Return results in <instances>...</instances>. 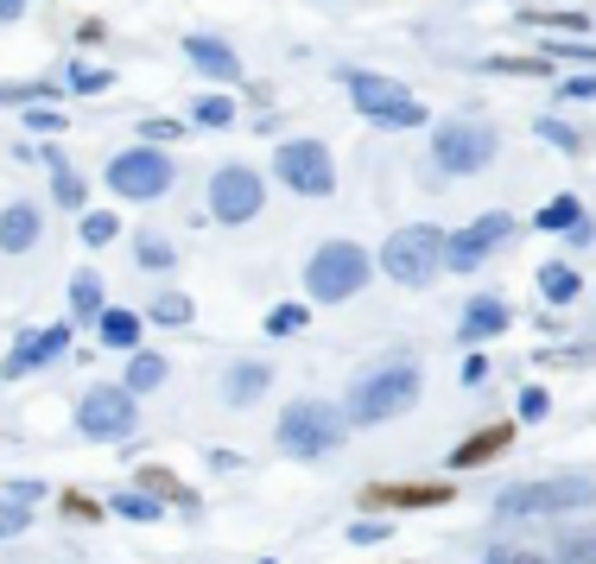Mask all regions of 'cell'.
<instances>
[{
  "label": "cell",
  "mask_w": 596,
  "mask_h": 564,
  "mask_svg": "<svg viewBox=\"0 0 596 564\" xmlns=\"http://www.w3.org/2000/svg\"><path fill=\"white\" fill-rule=\"evenodd\" d=\"M260 204H267V184H260L254 165H223V172L209 178V216H216V223L241 229V223L260 216Z\"/></svg>",
  "instance_id": "cell-11"
},
{
  "label": "cell",
  "mask_w": 596,
  "mask_h": 564,
  "mask_svg": "<svg viewBox=\"0 0 596 564\" xmlns=\"http://www.w3.org/2000/svg\"><path fill=\"white\" fill-rule=\"evenodd\" d=\"M159 381H165V356H153V349H128V387L133 393H153Z\"/></svg>",
  "instance_id": "cell-25"
},
{
  "label": "cell",
  "mask_w": 596,
  "mask_h": 564,
  "mask_svg": "<svg viewBox=\"0 0 596 564\" xmlns=\"http://www.w3.org/2000/svg\"><path fill=\"white\" fill-rule=\"evenodd\" d=\"M305 324H312V311L305 305H280L273 317H267V336H299Z\"/></svg>",
  "instance_id": "cell-34"
},
{
  "label": "cell",
  "mask_w": 596,
  "mask_h": 564,
  "mask_svg": "<svg viewBox=\"0 0 596 564\" xmlns=\"http://www.w3.org/2000/svg\"><path fill=\"white\" fill-rule=\"evenodd\" d=\"M343 432H349V419H343V406H330V400H292V406L280 412V451L285 457H330L343 444Z\"/></svg>",
  "instance_id": "cell-4"
},
{
  "label": "cell",
  "mask_w": 596,
  "mask_h": 564,
  "mask_svg": "<svg viewBox=\"0 0 596 564\" xmlns=\"http://www.w3.org/2000/svg\"><path fill=\"white\" fill-rule=\"evenodd\" d=\"M559 558H577V564H596V539H565Z\"/></svg>",
  "instance_id": "cell-43"
},
{
  "label": "cell",
  "mask_w": 596,
  "mask_h": 564,
  "mask_svg": "<svg viewBox=\"0 0 596 564\" xmlns=\"http://www.w3.org/2000/svg\"><path fill=\"white\" fill-rule=\"evenodd\" d=\"M508 324H514V311L501 305L495 292H476V299L464 305V324H457V336H464V343H489V336H501Z\"/></svg>",
  "instance_id": "cell-14"
},
{
  "label": "cell",
  "mask_w": 596,
  "mask_h": 564,
  "mask_svg": "<svg viewBox=\"0 0 596 564\" xmlns=\"http://www.w3.org/2000/svg\"><path fill=\"white\" fill-rule=\"evenodd\" d=\"M57 89H45V83H7L0 89V102H13V108H32V102H52Z\"/></svg>",
  "instance_id": "cell-36"
},
{
  "label": "cell",
  "mask_w": 596,
  "mask_h": 564,
  "mask_svg": "<svg viewBox=\"0 0 596 564\" xmlns=\"http://www.w3.org/2000/svg\"><path fill=\"white\" fill-rule=\"evenodd\" d=\"M20 13H26V0H0V26H13Z\"/></svg>",
  "instance_id": "cell-47"
},
{
  "label": "cell",
  "mask_w": 596,
  "mask_h": 564,
  "mask_svg": "<svg viewBox=\"0 0 596 564\" xmlns=\"http://www.w3.org/2000/svg\"><path fill=\"white\" fill-rule=\"evenodd\" d=\"M545 406H552V393H545V387H527V393H520V419H527V425L545 419Z\"/></svg>",
  "instance_id": "cell-40"
},
{
  "label": "cell",
  "mask_w": 596,
  "mask_h": 564,
  "mask_svg": "<svg viewBox=\"0 0 596 564\" xmlns=\"http://www.w3.org/2000/svg\"><path fill=\"white\" fill-rule=\"evenodd\" d=\"M0 533H7V527H0Z\"/></svg>",
  "instance_id": "cell-48"
},
{
  "label": "cell",
  "mask_w": 596,
  "mask_h": 564,
  "mask_svg": "<svg viewBox=\"0 0 596 564\" xmlns=\"http://www.w3.org/2000/svg\"><path fill=\"white\" fill-rule=\"evenodd\" d=\"M147 317H153V324H191V299H184V292H159Z\"/></svg>",
  "instance_id": "cell-32"
},
{
  "label": "cell",
  "mask_w": 596,
  "mask_h": 564,
  "mask_svg": "<svg viewBox=\"0 0 596 564\" xmlns=\"http://www.w3.org/2000/svg\"><path fill=\"white\" fill-rule=\"evenodd\" d=\"M26 248H39V209L7 204L0 209V254H26Z\"/></svg>",
  "instance_id": "cell-18"
},
{
  "label": "cell",
  "mask_w": 596,
  "mask_h": 564,
  "mask_svg": "<svg viewBox=\"0 0 596 564\" xmlns=\"http://www.w3.org/2000/svg\"><path fill=\"white\" fill-rule=\"evenodd\" d=\"M184 57L216 83H241V57H235L223 39H209V32H191V39H184Z\"/></svg>",
  "instance_id": "cell-15"
},
{
  "label": "cell",
  "mask_w": 596,
  "mask_h": 564,
  "mask_svg": "<svg viewBox=\"0 0 596 564\" xmlns=\"http://www.w3.org/2000/svg\"><path fill=\"white\" fill-rule=\"evenodd\" d=\"M229 121H235L229 96H204V102H197V128H229Z\"/></svg>",
  "instance_id": "cell-35"
},
{
  "label": "cell",
  "mask_w": 596,
  "mask_h": 564,
  "mask_svg": "<svg viewBox=\"0 0 596 564\" xmlns=\"http://www.w3.org/2000/svg\"><path fill=\"white\" fill-rule=\"evenodd\" d=\"M596 508V482L590 476H552V482H520L508 488L495 513L501 520H559V513H584Z\"/></svg>",
  "instance_id": "cell-3"
},
{
  "label": "cell",
  "mask_w": 596,
  "mask_h": 564,
  "mask_svg": "<svg viewBox=\"0 0 596 564\" xmlns=\"http://www.w3.org/2000/svg\"><path fill=\"white\" fill-rule=\"evenodd\" d=\"M343 89H349V102L362 108L375 128H425V102L407 96L393 77L381 70H343Z\"/></svg>",
  "instance_id": "cell-6"
},
{
  "label": "cell",
  "mask_w": 596,
  "mask_h": 564,
  "mask_svg": "<svg viewBox=\"0 0 596 564\" xmlns=\"http://www.w3.org/2000/svg\"><path fill=\"white\" fill-rule=\"evenodd\" d=\"M501 241H514V216H508V209H495V216H483V223L444 235V267H451V273H476Z\"/></svg>",
  "instance_id": "cell-12"
},
{
  "label": "cell",
  "mask_w": 596,
  "mask_h": 564,
  "mask_svg": "<svg viewBox=\"0 0 596 564\" xmlns=\"http://www.w3.org/2000/svg\"><path fill=\"white\" fill-rule=\"evenodd\" d=\"M520 26H540V32H590V13H552V7H527Z\"/></svg>",
  "instance_id": "cell-26"
},
{
  "label": "cell",
  "mask_w": 596,
  "mask_h": 564,
  "mask_svg": "<svg viewBox=\"0 0 596 564\" xmlns=\"http://www.w3.org/2000/svg\"><path fill=\"white\" fill-rule=\"evenodd\" d=\"M577 216H584V209H577V197H552V204H545L540 216H533V223H540L545 235H565L571 223H577Z\"/></svg>",
  "instance_id": "cell-30"
},
{
  "label": "cell",
  "mask_w": 596,
  "mask_h": 564,
  "mask_svg": "<svg viewBox=\"0 0 596 564\" xmlns=\"http://www.w3.org/2000/svg\"><path fill=\"white\" fill-rule=\"evenodd\" d=\"M133 260H140V273H165V267L178 260V248H172L165 235H140V241H133Z\"/></svg>",
  "instance_id": "cell-27"
},
{
  "label": "cell",
  "mask_w": 596,
  "mask_h": 564,
  "mask_svg": "<svg viewBox=\"0 0 596 564\" xmlns=\"http://www.w3.org/2000/svg\"><path fill=\"white\" fill-rule=\"evenodd\" d=\"M540 292H545V305H552V311L571 305V299H577V273H571L565 260H545V267H540Z\"/></svg>",
  "instance_id": "cell-23"
},
{
  "label": "cell",
  "mask_w": 596,
  "mask_h": 564,
  "mask_svg": "<svg viewBox=\"0 0 596 564\" xmlns=\"http://www.w3.org/2000/svg\"><path fill=\"white\" fill-rule=\"evenodd\" d=\"M267 381H273V368H267V361H235L229 375H223V406L248 412L260 393H267Z\"/></svg>",
  "instance_id": "cell-17"
},
{
  "label": "cell",
  "mask_w": 596,
  "mask_h": 564,
  "mask_svg": "<svg viewBox=\"0 0 596 564\" xmlns=\"http://www.w3.org/2000/svg\"><path fill=\"white\" fill-rule=\"evenodd\" d=\"M545 57H571V64H596V45H545Z\"/></svg>",
  "instance_id": "cell-44"
},
{
  "label": "cell",
  "mask_w": 596,
  "mask_h": 564,
  "mask_svg": "<svg viewBox=\"0 0 596 564\" xmlns=\"http://www.w3.org/2000/svg\"><path fill=\"white\" fill-rule=\"evenodd\" d=\"M413 400H419V361L413 356H388V361H375L368 375L349 381V393H343V419H349V425H388V419H400V412H413Z\"/></svg>",
  "instance_id": "cell-1"
},
{
  "label": "cell",
  "mask_w": 596,
  "mask_h": 564,
  "mask_svg": "<svg viewBox=\"0 0 596 564\" xmlns=\"http://www.w3.org/2000/svg\"><path fill=\"white\" fill-rule=\"evenodd\" d=\"M444 501H457V488L451 482H368L362 488V508H444Z\"/></svg>",
  "instance_id": "cell-13"
},
{
  "label": "cell",
  "mask_w": 596,
  "mask_h": 564,
  "mask_svg": "<svg viewBox=\"0 0 596 564\" xmlns=\"http://www.w3.org/2000/svg\"><path fill=\"white\" fill-rule=\"evenodd\" d=\"M26 128L32 133H57V128H64V115H57V108H45V102H32L26 108Z\"/></svg>",
  "instance_id": "cell-39"
},
{
  "label": "cell",
  "mask_w": 596,
  "mask_h": 564,
  "mask_svg": "<svg viewBox=\"0 0 596 564\" xmlns=\"http://www.w3.org/2000/svg\"><path fill=\"white\" fill-rule=\"evenodd\" d=\"M159 508H165V501H159L153 488H140V495H115V513H128V520H159Z\"/></svg>",
  "instance_id": "cell-33"
},
{
  "label": "cell",
  "mask_w": 596,
  "mask_h": 564,
  "mask_svg": "<svg viewBox=\"0 0 596 564\" xmlns=\"http://www.w3.org/2000/svg\"><path fill=\"white\" fill-rule=\"evenodd\" d=\"M540 140L545 147H559V153H571V159L584 153V133H571L565 121H552V115H540Z\"/></svg>",
  "instance_id": "cell-31"
},
{
  "label": "cell",
  "mask_w": 596,
  "mask_h": 564,
  "mask_svg": "<svg viewBox=\"0 0 596 564\" xmlns=\"http://www.w3.org/2000/svg\"><path fill=\"white\" fill-rule=\"evenodd\" d=\"M71 317H77V324H96V317H102V280H96V273H77V280H71Z\"/></svg>",
  "instance_id": "cell-24"
},
{
  "label": "cell",
  "mask_w": 596,
  "mask_h": 564,
  "mask_svg": "<svg viewBox=\"0 0 596 564\" xmlns=\"http://www.w3.org/2000/svg\"><path fill=\"white\" fill-rule=\"evenodd\" d=\"M140 140L165 147V140H184V128H178V121H147V128H140Z\"/></svg>",
  "instance_id": "cell-41"
},
{
  "label": "cell",
  "mask_w": 596,
  "mask_h": 564,
  "mask_svg": "<svg viewBox=\"0 0 596 564\" xmlns=\"http://www.w3.org/2000/svg\"><path fill=\"white\" fill-rule=\"evenodd\" d=\"M140 488H153L159 501H172V508H197V488H184L178 476H172V469H140Z\"/></svg>",
  "instance_id": "cell-22"
},
{
  "label": "cell",
  "mask_w": 596,
  "mask_h": 564,
  "mask_svg": "<svg viewBox=\"0 0 596 564\" xmlns=\"http://www.w3.org/2000/svg\"><path fill=\"white\" fill-rule=\"evenodd\" d=\"M464 381H469V387L489 381V356H469V361H464Z\"/></svg>",
  "instance_id": "cell-45"
},
{
  "label": "cell",
  "mask_w": 596,
  "mask_h": 564,
  "mask_svg": "<svg viewBox=\"0 0 596 564\" xmlns=\"http://www.w3.org/2000/svg\"><path fill=\"white\" fill-rule=\"evenodd\" d=\"M273 172H280V184L299 191V197H330V191H337V159H330L324 140H280Z\"/></svg>",
  "instance_id": "cell-10"
},
{
  "label": "cell",
  "mask_w": 596,
  "mask_h": 564,
  "mask_svg": "<svg viewBox=\"0 0 596 564\" xmlns=\"http://www.w3.org/2000/svg\"><path fill=\"white\" fill-rule=\"evenodd\" d=\"M495 153H501V133L489 121H444L438 140H432V165L451 172V178H469V172L495 165Z\"/></svg>",
  "instance_id": "cell-8"
},
{
  "label": "cell",
  "mask_w": 596,
  "mask_h": 564,
  "mask_svg": "<svg viewBox=\"0 0 596 564\" xmlns=\"http://www.w3.org/2000/svg\"><path fill=\"white\" fill-rule=\"evenodd\" d=\"M133 425H140V400H133V387H89L77 400V432L96 437V444H115V437H133Z\"/></svg>",
  "instance_id": "cell-9"
},
{
  "label": "cell",
  "mask_w": 596,
  "mask_h": 564,
  "mask_svg": "<svg viewBox=\"0 0 596 564\" xmlns=\"http://www.w3.org/2000/svg\"><path fill=\"white\" fill-rule=\"evenodd\" d=\"M559 96H565V102H596V70H584V77H565V83H559Z\"/></svg>",
  "instance_id": "cell-38"
},
{
  "label": "cell",
  "mask_w": 596,
  "mask_h": 564,
  "mask_svg": "<svg viewBox=\"0 0 596 564\" xmlns=\"http://www.w3.org/2000/svg\"><path fill=\"white\" fill-rule=\"evenodd\" d=\"M108 191L128 197V204H153V197H165V191H172V159H165V147L140 140V147H128V153H115L108 159Z\"/></svg>",
  "instance_id": "cell-7"
},
{
  "label": "cell",
  "mask_w": 596,
  "mask_h": 564,
  "mask_svg": "<svg viewBox=\"0 0 596 564\" xmlns=\"http://www.w3.org/2000/svg\"><path fill=\"white\" fill-rule=\"evenodd\" d=\"M64 508L77 513V520H89V513H102V508H96V501H83V495H64Z\"/></svg>",
  "instance_id": "cell-46"
},
{
  "label": "cell",
  "mask_w": 596,
  "mask_h": 564,
  "mask_svg": "<svg viewBox=\"0 0 596 564\" xmlns=\"http://www.w3.org/2000/svg\"><path fill=\"white\" fill-rule=\"evenodd\" d=\"M375 273V260L356 248V241H324L305 267V292H312L317 305H343V299H356Z\"/></svg>",
  "instance_id": "cell-5"
},
{
  "label": "cell",
  "mask_w": 596,
  "mask_h": 564,
  "mask_svg": "<svg viewBox=\"0 0 596 564\" xmlns=\"http://www.w3.org/2000/svg\"><path fill=\"white\" fill-rule=\"evenodd\" d=\"M71 89H83V96H102V89H108V70H89V64H71Z\"/></svg>",
  "instance_id": "cell-37"
},
{
  "label": "cell",
  "mask_w": 596,
  "mask_h": 564,
  "mask_svg": "<svg viewBox=\"0 0 596 564\" xmlns=\"http://www.w3.org/2000/svg\"><path fill=\"white\" fill-rule=\"evenodd\" d=\"M77 235L89 241V248H102V241H115V235H121V223H115V209H83Z\"/></svg>",
  "instance_id": "cell-28"
},
{
  "label": "cell",
  "mask_w": 596,
  "mask_h": 564,
  "mask_svg": "<svg viewBox=\"0 0 596 564\" xmlns=\"http://www.w3.org/2000/svg\"><path fill=\"white\" fill-rule=\"evenodd\" d=\"M381 273H388L393 285H407V292L432 285L444 273V229H432V223L393 229L388 241H381Z\"/></svg>",
  "instance_id": "cell-2"
},
{
  "label": "cell",
  "mask_w": 596,
  "mask_h": 564,
  "mask_svg": "<svg viewBox=\"0 0 596 564\" xmlns=\"http://www.w3.org/2000/svg\"><path fill=\"white\" fill-rule=\"evenodd\" d=\"M96 336H102L108 349H140V317L133 311H115V305H102V317H96Z\"/></svg>",
  "instance_id": "cell-20"
},
{
  "label": "cell",
  "mask_w": 596,
  "mask_h": 564,
  "mask_svg": "<svg viewBox=\"0 0 596 564\" xmlns=\"http://www.w3.org/2000/svg\"><path fill=\"white\" fill-rule=\"evenodd\" d=\"M514 444V425L501 419V425H483V432H469L457 451H451V469H483V463H495L501 451Z\"/></svg>",
  "instance_id": "cell-16"
},
{
  "label": "cell",
  "mask_w": 596,
  "mask_h": 564,
  "mask_svg": "<svg viewBox=\"0 0 596 564\" xmlns=\"http://www.w3.org/2000/svg\"><path fill=\"white\" fill-rule=\"evenodd\" d=\"M45 165H52V184H57L52 197H57L64 209H77V216H83V204H89V191H83V178L71 172V159L57 153V147H45Z\"/></svg>",
  "instance_id": "cell-21"
},
{
  "label": "cell",
  "mask_w": 596,
  "mask_h": 564,
  "mask_svg": "<svg viewBox=\"0 0 596 564\" xmlns=\"http://www.w3.org/2000/svg\"><path fill=\"white\" fill-rule=\"evenodd\" d=\"M52 361V349H45V330H26L13 349H7V361H0V375L7 381H20V375H32V368H45Z\"/></svg>",
  "instance_id": "cell-19"
},
{
  "label": "cell",
  "mask_w": 596,
  "mask_h": 564,
  "mask_svg": "<svg viewBox=\"0 0 596 564\" xmlns=\"http://www.w3.org/2000/svg\"><path fill=\"white\" fill-rule=\"evenodd\" d=\"M483 70H495V77H552V57H489Z\"/></svg>",
  "instance_id": "cell-29"
},
{
  "label": "cell",
  "mask_w": 596,
  "mask_h": 564,
  "mask_svg": "<svg viewBox=\"0 0 596 564\" xmlns=\"http://www.w3.org/2000/svg\"><path fill=\"white\" fill-rule=\"evenodd\" d=\"M388 539V527L381 520H362V527H349V545H381Z\"/></svg>",
  "instance_id": "cell-42"
}]
</instances>
